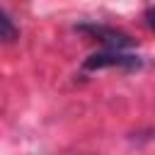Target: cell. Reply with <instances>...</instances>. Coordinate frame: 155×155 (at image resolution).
I'll list each match as a JSON object with an SVG mask.
<instances>
[{
	"instance_id": "cell-1",
	"label": "cell",
	"mask_w": 155,
	"mask_h": 155,
	"mask_svg": "<svg viewBox=\"0 0 155 155\" xmlns=\"http://www.w3.org/2000/svg\"><path fill=\"white\" fill-rule=\"evenodd\" d=\"M143 61L133 53H126V48H102L99 53H92L85 63L82 70H102V68H126L136 70L140 68Z\"/></svg>"
},
{
	"instance_id": "cell-2",
	"label": "cell",
	"mask_w": 155,
	"mask_h": 155,
	"mask_svg": "<svg viewBox=\"0 0 155 155\" xmlns=\"http://www.w3.org/2000/svg\"><path fill=\"white\" fill-rule=\"evenodd\" d=\"M80 31L90 34L92 39H97L104 48H128L133 44V39L119 29H111V27H104V24H80L78 27Z\"/></svg>"
},
{
	"instance_id": "cell-3",
	"label": "cell",
	"mask_w": 155,
	"mask_h": 155,
	"mask_svg": "<svg viewBox=\"0 0 155 155\" xmlns=\"http://www.w3.org/2000/svg\"><path fill=\"white\" fill-rule=\"evenodd\" d=\"M19 36V29L15 27V22L7 17L5 10H0V41H15Z\"/></svg>"
},
{
	"instance_id": "cell-4",
	"label": "cell",
	"mask_w": 155,
	"mask_h": 155,
	"mask_svg": "<svg viewBox=\"0 0 155 155\" xmlns=\"http://www.w3.org/2000/svg\"><path fill=\"white\" fill-rule=\"evenodd\" d=\"M145 24H148L150 29H155V7H150V10L145 12Z\"/></svg>"
}]
</instances>
